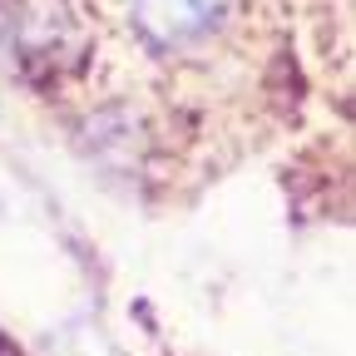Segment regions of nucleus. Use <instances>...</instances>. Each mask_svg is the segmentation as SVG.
Listing matches in <instances>:
<instances>
[{
    "mask_svg": "<svg viewBox=\"0 0 356 356\" xmlns=\"http://www.w3.org/2000/svg\"><path fill=\"white\" fill-rule=\"evenodd\" d=\"M95 50L79 0H0V60L25 79H65Z\"/></svg>",
    "mask_w": 356,
    "mask_h": 356,
    "instance_id": "nucleus-1",
    "label": "nucleus"
},
{
    "mask_svg": "<svg viewBox=\"0 0 356 356\" xmlns=\"http://www.w3.org/2000/svg\"><path fill=\"white\" fill-rule=\"evenodd\" d=\"M124 10L154 50H188V44H203L213 30H222V20L233 15V0H124Z\"/></svg>",
    "mask_w": 356,
    "mask_h": 356,
    "instance_id": "nucleus-2",
    "label": "nucleus"
}]
</instances>
